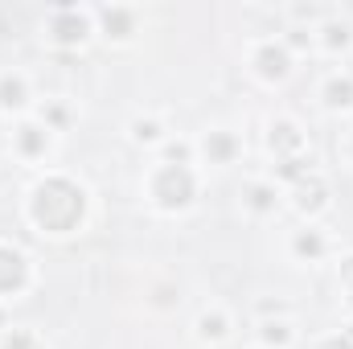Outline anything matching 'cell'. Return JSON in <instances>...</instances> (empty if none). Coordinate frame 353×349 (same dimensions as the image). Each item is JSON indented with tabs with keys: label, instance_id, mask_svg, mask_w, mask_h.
I'll list each match as a JSON object with an SVG mask.
<instances>
[{
	"label": "cell",
	"instance_id": "6da1fadb",
	"mask_svg": "<svg viewBox=\"0 0 353 349\" xmlns=\"http://www.w3.org/2000/svg\"><path fill=\"white\" fill-rule=\"evenodd\" d=\"M87 189L62 173L41 177L25 193V222L41 235H74L87 222Z\"/></svg>",
	"mask_w": 353,
	"mask_h": 349
},
{
	"label": "cell",
	"instance_id": "7a4b0ae2",
	"mask_svg": "<svg viewBox=\"0 0 353 349\" xmlns=\"http://www.w3.org/2000/svg\"><path fill=\"white\" fill-rule=\"evenodd\" d=\"M201 193H205V173L197 165L152 161L144 169V177H140V197L161 218H185V214H193L201 206Z\"/></svg>",
	"mask_w": 353,
	"mask_h": 349
},
{
	"label": "cell",
	"instance_id": "3957f363",
	"mask_svg": "<svg viewBox=\"0 0 353 349\" xmlns=\"http://www.w3.org/2000/svg\"><path fill=\"white\" fill-rule=\"evenodd\" d=\"M41 41L58 58L83 54L90 41H94V8L90 4H54L41 17Z\"/></svg>",
	"mask_w": 353,
	"mask_h": 349
},
{
	"label": "cell",
	"instance_id": "277c9868",
	"mask_svg": "<svg viewBox=\"0 0 353 349\" xmlns=\"http://www.w3.org/2000/svg\"><path fill=\"white\" fill-rule=\"evenodd\" d=\"M58 144H62V136H54V132H50L41 119H33V115L17 119L12 132H8V157H12L17 165H25V169H46V165L58 157Z\"/></svg>",
	"mask_w": 353,
	"mask_h": 349
},
{
	"label": "cell",
	"instance_id": "5b68a950",
	"mask_svg": "<svg viewBox=\"0 0 353 349\" xmlns=\"http://www.w3.org/2000/svg\"><path fill=\"white\" fill-rule=\"evenodd\" d=\"M247 70H251V79L259 83V87H283L292 74H296V58H292V50L279 41V33L271 37H251L247 41Z\"/></svg>",
	"mask_w": 353,
	"mask_h": 349
},
{
	"label": "cell",
	"instance_id": "8992f818",
	"mask_svg": "<svg viewBox=\"0 0 353 349\" xmlns=\"http://www.w3.org/2000/svg\"><path fill=\"white\" fill-rule=\"evenodd\" d=\"M283 255L296 263V267H325L341 255L333 230L325 222H296L288 235H283Z\"/></svg>",
	"mask_w": 353,
	"mask_h": 349
},
{
	"label": "cell",
	"instance_id": "52a82bcc",
	"mask_svg": "<svg viewBox=\"0 0 353 349\" xmlns=\"http://www.w3.org/2000/svg\"><path fill=\"white\" fill-rule=\"evenodd\" d=\"M197 144V169H234L247 157V136L234 123H210L193 136Z\"/></svg>",
	"mask_w": 353,
	"mask_h": 349
},
{
	"label": "cell",
	"instance_id": "ba28073f",
	"mask_svg": "<svg viewBox=\"0 0 353 349\" xmlns=\"http://www.w3.org/2000/svg\"><path fill=\"white\" fill-rule=\"evenodd\" d=\"M288 210V189L275 181L271 173H251L239 185V214L247 222H275Z\"/></svg>",
	"mask_w": 353,
	"mask_h": 349
},
{
	"label": "cell",
	"instance_id": "9c48e42d",
	"mask_svg": "<svg viewBox=\"0 0 353 349\" xmlns=\"http://www.w3.org/2000/svg\"><path fill=\"white\" fill-rule=\"evenodd\" d=\"M37 283V263L25 247H17L12 239H0V304H17L33 292Z\"/></svg>",
	"mask_w": 353,
	"mask_h": 349
},
{
	"label": "cell",
	"instance_id": "30bf717a",
	"mask_svg": "<svg viewBox=\"0 0 353 349\" xmlns=\"http://www.w3.org/2000/svg\"><path fill=\"white\" fill-rule=\"evenodd\" d=\"M288 210L300 222H321L333 210V185H329V177L316 169V173H308L304 181H296L288 189Z\"/></svg>",
	"mask_w": 353,
	"mask_h": 349
},
{
	"label": "cell",
	"instance_id": "8fae6325",
	"mask_svg": "<svg viewBox=\"0 0 353 349\" xmlns=\"http://www.w3.org/2000/svg\"><path fill=\"white\" fill-rule=\"evenodd\" d=\"M144 25V8L136 4H99L94 8V37H103L107 46H132L140 37Z\"/></svg>",
	"mask_w": 353,
	"mask_h": 349
},
{
	"label": "cell",
	"instance_id": "7c38bea8",
	"mask_svg": "<svg viewBox=\"0 0 353 349\" xmlns=\"http://www.w3.org/2000/svg\"><path fill=\"white\" fill-rule=\"evenodd\" d=\"M37 87H33V74L29 70H21V66H8V70H0V115L4 119H25V115H33V107H37Z\"/></svg>",
	"mask_w": 353,
	"mask_h": 349
},
{
	"label": "cell",
	"instance_id": "4fadbf2b",
	"mask_svg": "<svg viewBox=\"0 0 353 349\" xmlns=\"http://www.w3.org/2000/svg\"><path fill=\"white\" fill-rule=\"evenodd\" d=\"M193 341L201 349H222L226 341H234V312L222 300H210L193 312Z\"/></svg>",
	"mask_w": 353,
	"mask_h": 349
},
{
	"label": "cell",
	"instance_id": "5bb4252c",
	"mask_svg": "<svg viewBox=\"0 0 353 349\" xmlns=\"http://www.w3.org/2000/svg\"><path fill=\"white\" fill-rule=\"evenodd\" d=\"M128 144L132 148H140V152H161L169 140H173V123H169V115L165 111H140V115H132L128 119Z\"/></svg>",
	"mask_w": 353,
	"mask_h": 349
},
{
	"label": "cell",
	"instance_id": "9a60e30c",
	"mask_svg": "<svg viewBox=\"0 0 353 349\" xmlns=\"http://www.w3.org/2000/svg\"><path fill=\"white\" fill-rule=\"evenodd\" d=\"M316 54L321 58H353V17L345 12H329L316 29Z\"/></svg>",
	"mask_w": 353,
	"mask_h": 349
},
{
	"label": "cell",
	"instance_id": "2e32d148",
	"mask_svg": "<svg viewBox=\"0 0 353 349\" xmlns=\"http://www.w3.org/2000/svg\"><path fill=\"white\" fill-rule=\"evenodd\" d=\"M33 119H41L54 136H66V132L83 119V111H79V103H74L70 94H41L37 107H33Z\"/></svg>",
	"mask_w": 353,
	"mask_h": 349
},
{
	"label": "cell",
	"instance_id": "e0dca14e",
	"mask_svg": "<svg viewBox=\"0 0 353 349\" xmlns=\"http://www.w3.org/2000/svg\"><path fill=\"white\" fill-rule=\"evenodd\" d=\"M316 99L329 115H353V70H329L316 87Z\"/></svg>",
	"mask_w": 353,
	"mask_h": 349
},
{
	"label": "cell",
	"instance_id": "ac0fdd59",
	"mask_svg": "<svg viewBox=\"0 0 353 349\" xmlns=\"http://www.w3.org/2000/svg\"><path fill=\"white\" fill-rule=\"evenodd\" d=\"M251 346H259V349H296L300 346V325H296V317L255 321V329H251Z\"/></svg>",
	"mask_w": 353,
	"mask_h": 349
},
{
	"label": "cell",
	"instance_id": "d6986e66",
	"mask_svg": "<svg viewBox=\"0 0 353 349\" xmlns=\"http://www.w3.org/2000/svg\"><path fill=\"white\" fill-rule=\"evenodd\" d=\"M279 41L292 50V58H296V62H300L304 54H316V37H312V29H304V25H283Z\"/></svg>",
	"mask_w": 353,
	"mask_h": 349
},
{
	"label": "cell",
	"instance_id": "ffe728a7",
	"mask_svg": "<svg viewBox=\"0 0 353 349\" xmlns=\"http://www.w3.org/2000/svg\"><path fill=\"white\" fill-rule=\"evenodd\" d=\"M157 161H169V165H197V144H193V136H173V140L161 148Z\"/></svg>",
	"mask_w": 353,
	"mask_h": 349
},
{
	"label": "cell",
	"instance_id": "44dd1931",
	"mask_svg": "<svg viewBox=\"0 0 353 349\" xmlns=\"http://www.w3.org/2000/svg\"><path fill=\"white\" fill-rule=\"evenodd\" d=\"M0 349H46V346H41V337L33 329L17 325V329H4L0 333Z\"/></svg>",
	"mask_w": 353,
	"mask_h": 349
},
{
	"label": "cell",
	"instance_id": "7402d4cb",
	"mask_svg": "<svg viewBox=\"0 0 353 349\" xmlns=\"http://www.w3.org/2000/svg\"><path fill=\"white\" fill-rule=\"evenodd\" d=\"M251 312H255V321H271V317H296V312H292V304H288V300H279V296H275V300H271V296L255 300V304H251Z\"/></svg>",
	"mask_w": 353,
	"mask_h": 349
},
{
	"label": "cell",
	"instance_id": "603a6c76",
	"mask_svg": "<svg viewBox=\"0 0 353 349\" xmlns=\"http://www.w3.org/2000/svg\"><path fill=\"white\" fill-rule=\"evenodd\" d=\"M312 349H353V337L345 329H333V333H325V337H316Z\"/></svg>",
	"mask_w": 353,
	"mask_h": 349
},
{
	"label": "cell",
	"instance_id": "cb8c5ba5",
	"mask_svg": "<svg viewBox=\"0 0 353 349\" xmlns=\"http://www.w3.org/2000/svg\"><path fill=\"white\" fill-rule=\"evenodd\" d=\"M333 267H337V283H341V288H350V283H353V251H341V255L333 259Z\"/></svg>",
	"mask_w": 353,
	"mask_h": 349
},
{
	"label": "cell",
	"instance_id": "d4e9b609",
	"mask_svg": "<svg viewBox=\"0 0 353 349\" xmlns=\"http://www.w3.org/2000/svg\"><path fill=\"white\" fill-rule=\"evenodd\" d=\"M337 157H341V165H345V169H353V123L337 136Z\"/></svg>",
	"mask_w": 353,
	"mask_h": 349
},
{
	"label": "cell",
	"instance_id": "484cf974",
	"mask_svg": "<svg viewBox=\"0 0 353 349\" xmlns=\"http://www.w3.org/2000/svg\"><path fill=\"white\" fill-rule=\"evenodd\" d=\"M341 304H345V312L353 317V283L350 288H341Z\"/></svg>",
	"mask_w": 353,
	"mask_h": 349
},
{
	"label": "cell",
	"instance_id": "4316f807",
	"mask_svg": "<svg viewBox=\"0 0 353 349\" xmlns=\"http://www.w3.org/2000/svg\"><path fill=\"white\" fill-rule=\"evenodd\" d=\"M4 329H12V325H8V308L0 304V333H4Z\"/></svg>",
	"mask_w": 353,
	"mask_h": 349
},
{
	"label": "cell",
	"instance_id": "83f0119b",
	"mask_svg": "<svg viewBox=\"0 0 353 349\" xmlns=\"http://www.w3.org/2000/svg\"><path fill=\"white\" fill-rule=\"evenodd\" d=\"M247 349H259V346H247Z\"/></svg>",
	"mask_w": 353,
	"mask_h": 349
}]
</instances>
